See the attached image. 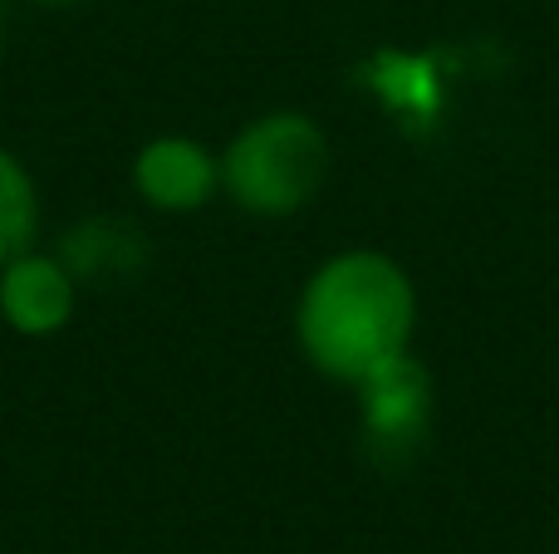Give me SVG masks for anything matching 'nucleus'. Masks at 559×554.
Segmentation results:
<instances>
[{"label": "nucleus", "instance_id": "0eeeda50", "mask_svg": "<svg viewBox=\"0 0 559 554\" xmlns=\"http://www.w3.org/2000/svg\"><path fill=\"white\" fill-rule=\"evenodd\" d=\"M35 236H39L35 177L25 172V162L15 153L0 147V265L35 251Z\"/></svg>", "mask_w": 559, "mask_h": 554}, {"label": "nucleus", "instance_id": "f257e3e1", "mask_svg": "<svg viewBox=\"0 0 559 554\" xmlns=\"http://www.w3.org/2000/svg\"><path fill=\"white\" fill-rule=\"evenodd\" d=\"M295 324L305 359L329 378L358 388L368 373L407 353L417 294L397 261L378 251H344L309 275Z\"/></svg>", "mask_w": 559, "mask_h": 554}, {"label": "nucleus", "instance_id": "20e7f679", "mask_svg": "<svg viewBox=\"0 0 559 554\" xmlns=\"http://www.w3.org/2000/svg\"><path fill=\"white\" fill-rule=\"evenodd\" d=\"M133 186L157 212H197L222 192V157L182 133L153 137L133 162Z\"/></svg>", "mask_w": 559, "mask_h": 554}, {"label": "nucleus", "instance_id": "423d86ee", "mask_svg": "<svg viewBox=\"0 0 559 554\" xmlns=\"http://www.w3.org/2000/svg\"><path fill=\"white\" fill-rule=\"evenodd\" d=\"M59 261L74 270V280H114V275H133L143 265V236L133 226L114 221V216H94V221L74 226L59 245Z\"/></svg>", "mask_w": 559, "mask_h": 554}, {"label": "nucleus", "instance_id": "6e6552de", "mask_svg": "<svg viewBox=\"0 0 559 554\" xmlns=\"http://www.w3.org/2000/svg\"><path fill=\"white\" fill-rule=\"evenodd\" d=\"M39 5H79V0H39Z\"/></svg>", "mask_w": 559, "mask_h": 554}, {"label": "nucleus", "instance_id": "39448f33", "mask_svg": "<svg viewBox=\"0 0 559 554\" xmlns=\"http://www.w3.org/2000/svg\"><path fill=\"white\" fill-rule=\"evenodd\" d=\"M358 393H364V432L373 447L397 451L423 442L427 422H432V383H427V369L413 353L368 373Z\"/></svg>", "mask_w": 559, "mask_h": 554}, {"label": "nucleus", "instance_id": "f03ea898", "mask_svg": "<svg viewBox=\"0 0 559 554\" xmlns=\"http://www.w3.org/2000/svg\"><path fill=\"white\" fill-rule=\"evenodd\" d=\"M329 172V137L305 113H265L246 123L222 153V192L255 216H289L319 192Z\"/></svg>", "mask_w": 559, "mask_h": 554}, {"label": "nucleus", "instance_id": "7ed1b4c3", "mask_svg": "<svg viewBox=\"0 0 559 554\" xmlns=\"http://www.w3.org/2000/svg\"><path fill=\"white\" fill-rule=\"evenodd\" d=\"M74 304H79V280L59 261V251L55 255L25 251L0 265V320L15 334H29V339L59 334L74 320Z\"/></svg>", "mask_w": 559, "mask_h": 554}]
</instances>
